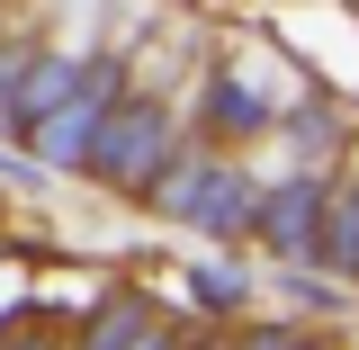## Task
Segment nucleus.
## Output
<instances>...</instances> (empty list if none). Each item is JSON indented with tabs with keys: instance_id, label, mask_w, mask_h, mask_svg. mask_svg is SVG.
I'll return each mask as SVG.
<instances>
[{
	"instance_id": "obj_7",
	"label": "nucleus",
	"mask_w": 359,
	"mask_h": 350,
	"mask_svg": "<svg viewBox=\"0 0 359 350\" xmlns=\"http://www.w3.org/2000/svg\"><path fill=\"white\" fill-rule=\"evenodd\" d=\"M252 350H287V342H278V332H269V342H252Z\"/></svg>"
},
{
	"instance_id": "obj_2",
	"label": "nucleus",
	"mask_w": 359,
	"mask_h": 350,
	"mask_svg": "<svg viewBox=\"0 0 359 350\" xmlns=\"http://www.w3.org/2000/svg\"><path fill=\"white\" fill-rule=\"evenodd\" d=\"M99 99H108V63L90 72V99H81V108L36 117V153H45V162H90V144H99Z\"/></svg>"
},
{
	"instance_id": "obj_1",
	"label": "nucleus",
	"mask_w": 359,
	"mask_h": 350,
	"mask_svg": "<svg viewBox=\"0 0 359 350\" xmlns=\"http://www.w3.org/2000/svg\"><path fill=\"white\" fill-rule=\"evenodd\" d=\"M90 162L117 180V189H144L153 162H162V117H153V108H144V117H117V126L90 144Z\"/></svg>"
},
{
	"instance_id": "obj_5",
	"label": "nucleus",
	"mask_w": 359,
	"mask_h": 350,
	"mask_svg": "<svg viewBox=\"0 0 359 350\" xmlns=\"http://www.w3.org/2000/svg\"><path fill=\"white\" fill-rule=\"evenodd\" d=\"M252 207H261V198H252L233 171H207V189H198V224H252Z\"/></svg>"
},
{
	"instance_id": "obj_3",
	"label": "nucleus",
	"mask_w": 359,
	"mask_h": 350,
	"mask_svg": "<svg viewBox=\"0 0 359 350\" xmlns=\"http://www.w3.org/2000/svg\"><path fill=\"white\" fill-rule=\"evenodd\" d=\"M261 234L278 252H314V234H323V189H278V198H261Z\"/></svg>"
},
{
	"instance_id": "obj_4",
	"label": "nucleus",
	"mask_w": 359,
	"mask_h": 350,
	"mask_svg": "<svg viewBox=\"0 0 359 350\" xmlns=\"http://www.w3.org/2000/svg\"><path fill=\"white\" fill-rule=\"evenodd\" d=\"M314 252L341 269V278H359V189H332V198H323V234H314Z\"/></svg>"
},
{
	"instance_id": "obj_6",
	"label": "nucleus",
	"mask_w": 359,
	"mask_h": 350,
	"mask_svg": "<svg viewBox=\"0 0 359 350\" xmlns=\"http://www.w3.org/2000/svg\"><path fill=\"white\" fill-rule=\"evenodd\" d=\"M198 297H207V306H243V278H233V269H207Z\"/></svg>"
}]
</instances>
